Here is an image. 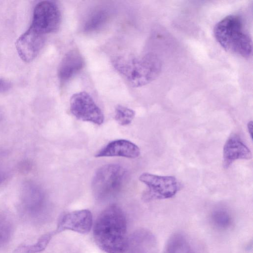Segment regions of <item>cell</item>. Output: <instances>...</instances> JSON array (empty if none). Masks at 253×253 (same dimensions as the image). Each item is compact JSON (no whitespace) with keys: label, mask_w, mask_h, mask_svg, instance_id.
<instances>
[{"label":"cell","mask_w":253,"mask_h":253,"mask_svg":"<svg viewBox=\"0 0 253 253\" xmlns=\"http://www.w3.org/2000/svg\"><path fill=\"white\" fill-rule=\"evenodd\" d=\"M44 42V36L30 27L17 40L16 48L22 60L30 62L40 53Z\"/></svg>","instance_id":"8"},{"label":"cell","mask_w":253,"mask_h":253,"mask_svg":"<svg viewBox=\"0 0 253 253\" xmlns=\"http://www.w3.org/2000/svg\"><path fill=\"white\" fill-rule=\"evenodd\" d=\"M163 253H195L186 236L180 232L172 234L168 239Z\"/></svg>","instance_id":"14"},{"label":"cell","mask_w":253,"mask_h":253,"mask_svg":"<svg viewBox=\"0 0 253 253\" xmlns=\"http://www.w3.org/2000/svg\"></svg>","instance_id":"21"},{"label":"cell","mask_w":253,"mask_h":253,"mask_svg":"<svg viewBox=\"0 0 253 253\" xmlns=\"http://www.w3.org/2000/svg\"><path fill=\"white\" fill-rule=\"evenodd\" d=\"M211 221L216 228L225 230L231 226L233 219L228 211L224 209H218L213 211L211 213Z\"/></svg>","instance_id":"17"},{"label":"cell","mask_w":253,"mask_h":253,"mask_svg":"<svg viewBox=\"0 0 253 253\" xmlns=\"http://www.w3.org/2000/svg\"><path fill=\"white\" fill-rule=\"evenodd\" d=\"M155 238L150 231L140 230L132 235L130 240L128 239L126 251L129 253H148L155 245Z\"/></svg>","instance_id":"13"},{"label":"cell","mask_w":253,"mask_h":253,"mask_svg":"<svg viewBox=\"0 0 253 253\" xmlns=\"http://www.w3.org/2000/svg\"><path fill=\"white\" fill-rule=\"evenodd\" d=\"M70 110L77 119L83 121L100 125L104 120L102 111L85 91L73 94L70 100Z\"/></svg>","instance_id":"7"},{"label":"cell","mask_w":253,"mask_h":253,"mask_svg":"<svg viewBox=\"0 0 253 253\" xmlns=\"http://www.w3.org/2000/svg\"><path fill=\"white\" fill-rule=\"evenodd\" d=\"M116 70L133 87L144 86L156 79L162 69L161 61L153 53L137 57L120 55L112 61Z\"/></svg>","instance_id":"2"},{"label":"cell","mask_w":253,"mask_h":253,"mask_svg":"<svg viewBox=\"0 0 253 253\" xmlns=\"http://www.w3.org/2000/svg\"><path fill=\"white\" fill-rule=\"evenodd\" d=\"M11 88V83L8 80L0 77V93L7 92Z\"/></svg>","instance_id":"19"},{"label":"cell","mask_w":253,"mask_h":253,"mask_svg":"<svg viewBox=\"0 0 253 253\" xmlns=\"http://www.w3.org/2000/svg\"><path fill=\"white\" fill-rule=\"evenodd\" d=\"M140 154V149L135 144L129 140L121 139L108 143L96 152L95 157H122L135 159Z\"/></svg>","instance_id":"11"},{"label":"cell","mask_w":253,"mask_h":253,"mask_svg":"<svg viewBox=\"0 0 253 253\" xmlns=\"http://www.w3.org/2000/svg\"><path fill=\"white\" fill-rule=\"evenodd\" d=\"M60 23L61 13L57 4L51 0H43L35 6L30 27L44 36L57 31Z\"/></svg>","instance_id":"6"},{"label":"cell","mask_w":253,"mask_h":253,"mask_svg":"<svg viewBox=\"0 0 253 253\" xmlns=\"http://www.w3.org/2000/svg\"><path fill=\"white\" fill-rule=\"evenodd\" d=\"M134 110L121 105H117L115 109L114 119L121 126L130 124L134 119Z\"/></svg>","instance_id":"18"},{"label":"cell","mask_w":253,"mask_h":253,"mask_svg":"<svg viewBox=\"0 0 253 253\" xmlns=\"http://www.w3.org/2000/svg\"><path fill=\"white\" fill-rule=\"evenodd\" d=\"M252 158L251 151L238 136L233 134L229 137L223 149L224 169H228L237 160H249Z\"/></svg>","instance_id":"10"},{"label":"cell","mask_w":253,"mask_h":253,"mask_svg":"<svg viewBox=\"0 0 253 253\" xmlns=\"http://www.w3.org/2000/svg\"><path fill=\"white\" fill-rule=\"evenodd\" d=\"M127 178V171L119 164H111L99 168L93 176L91 189L99 199H106L117 195L123 189Z\"/></svg>","instance_id":"4"},{"label":"cell","mask_w":253,"mask_h":253,"mask_svg":"<svg viewBox=\"0 0 253 253\" xmlns=\"http://www.w3.org/2000/svg\"><path fill=\"white\" fill-rule=\"evenodd\" d=\"M139 179L148 188L143 196L145 201L171 198L177 193L180 187L176 178L173 176H161L144 172L140 175Z\"/></svg>","instance_id":"5"},{"label":"cell","mask_w":253,"mask_h":253,"mask_svg":"<svg viewBox=\"0 0 253 253\" xmlns=\"http://www.w3.org/2000/svg\"><path fill=\"white\" fill-rule=\"evenodd\" d=\"M92 226V216L88 210H81L68 212L61 218L56 230L57 234L65 230H71L79 233H87Z\"/></svg>","instance_id":"9"},{"label":"cell","mask_w":253,"mask_h":253,"mask_svg":"<svg viewBox=\"0 0 253 253\" xmlns=\"http://www.w3.org/2000/svg\"><path fill=\"white\" fill-rule=\"evenodd\" d=\"M213 34L217 42L225 50L245 58L251 55L252 39L240 16L230 15L225 17L216 24Z\"/></svg>","instance_id":"3"},{"label":"cell","mask_w":253,"mask_h":253,"mask_svg":"<svg viewBox=\"0 0 253 253\" xmlns=\"http://www.w3.org/2000/svg\"><path fill=\"white\" fill-rule=\"evenodd\" d=\"M55 234L54 232H49L43 235L37 242L32 245H24L17 247L13 253H36L43 251L52 237Z\"/></svg>","instance_id":"16"},{"label":"cell","mask_w":253,"mask_h":253,"mask_svg":"<svg viewBox=\"0 0 253 253\" xmlns=\"http://www.w3.org/2000/svg\"><path fill=\"white\" fill-rule=\"evenodd\" d=\"M84 59L77 49L68 51L62 59L58 69V79L62 84L69 81L84 67Z\"/></svg>","instance_id":"12"},{"label":"cell","mask_w":253,"mask_h":253,"mask_svg":"<svg viewBox=\"0 0 253 253\" xmlns=\"http://www.w3.org/2000/svg\"><path fill=\"white\" fill-rule=\"evenodd\" d=\"M127 224L122 210L116 205L105 209L98 216L93 227L97 246L107 253H124L127 247Z\"/></svg>","instance_id":"1"},{"label":"cell","mask_w":253,"mask_h":253,"mask_svg":"<svg viewBox=\"0 0 253 253\" xmlns=\"http://www.w3.org/2000/svg\"><path fill=\"white\" fill-rule=\"evenodd\" d=\"M253 122L252 121H250L247 125V128L248 130L249 133L250 134L252 139L253 138Z\"/></svg>","instance_id":"20"},{"label":"cell","mask_w":253,"mask_h":253,"mask_svg":"<svg viewBox=\"0 0 253 253\" xmlns=\"http://www.w3.org/2000/svg\"><path fill=\"white\" fill-rule=\"evenodd\" d=\"M110 12V9L106 7L94 9L85 20L83 26L84 31L90 33L100 29L109 19Z\"/></svg>","instance_id":"15"}]
</instances>
